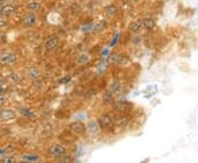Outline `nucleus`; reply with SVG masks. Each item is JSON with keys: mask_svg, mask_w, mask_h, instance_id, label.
<instances>
[{"mask_svg": "<svg viewBox=\"0 0 198 163\" xmlns=\"http://www.w3.org/2000/svg\"><path fill=\"white\" fill-rule=\"evenodd\" d=\"M49 153L51 157H53V158L61 159L66 155V149L61 145H54L50 148Z\"/></svg>", "mask_w": 198, "mask_h": 163, "instance_id": "f257e3e1", "label": "nucleus"}, {"mask_svg": "<svg viewBox=\"0 0 198 163\" xmlns=\"http://www.w3.org/2000/svg\"><path fill=\"white\" fill-rule=\"evenodd\" d=\"M16 55L10 52H0V63L3 65H11L16 62Z\"/></svg>", "mask_w": 198, "mask_h": 163, "instance_id": "f03ea898", "label": "nucleus"}, {"mask_svg": "<svg viewBox=\"0 0 198 163\" xmlns=\"http://www.w3.org/2000/svg\"><path fill=\"white\" fill-rule=\"evenodd\" d=\"M98 124H99V127L100 128H105V129H108V128L112 127L113 124V119L110 115H101L98 119Z\"/></svg>", "mask_w": 198, "mask_h": 163, "instance_id": "7ed1b4c3", "label": "nucleus"}, {"mask_svg": "<svg viewBox=\"0 0 198 163\" xmlns=\"http://www.w3.org/2000/svg\"><path fill=\"white\" fill-rule=\"evenodd\" d=\"M59 43V36L52 35L50 36L49 39L46 40V42H45V49H46L47 51H53V50H55L57 47Z\"/></svg>", "mask_w": 198, "mask_h": 163, "instance_id": "20e7f679", "label": "nucleus"}, {"mask_svg": "<svg viewBox=\"0 0 198 163\" xmlns=\"http://www.w3.org/2000/svg\"><path fill=\"white\" fill-rule=\"evenodd\" d=\"M68 128H70L71 131L74 132L75 135H83L86 130V127L79 121H76V122L71 124L70 126H68Z\"/></svg>", "mask_w": 198, "mask_h": 163, "instance_id": "39448f33", "label": "nucleus"}, {"mask_svg": "<svg viewBox=\"0 0 198 163\" xmlns=\"http://www.w3.org/2000/svg\"><path fill=\"white\" fill-rule=\"evenodd\" d=\"M130 107H131V104L126 100H118L115 104V108L120 110V112H127L130 109Z\"/></svg>", "mask_w": 198, "mask_h": 163, "instance_id": "423d86ee", "label": "nucleus"}, {"mask_svg": "<svg viewBox=\"0 0 198 163\" xmlns=\"http://www.w3.org/2000/svg\"><path fill=\"white\" fill-rule=\"evenodd\" d=\"M99 128H100L99 127V124H98V121H95V120L89 121L87 124V126H86V129H87L91 135L97 133V132L99 131Z\"/></svg>", "mask_w": 198, "mask_h": 163, "instance_id": "0eeeda50", "label": "nucleus"}, {"mask_svg": "<svg viewBox=\"0 0 198 163\" xmlns=\"http://www.w3.org/2000/svg\"><path fill=\"white\" fill-rule=\"evenodd\" d=\"M23 23L26 24V26H34V24L36 23V16L33 12L28 13L23 18Z\"/></svg>", "mask_w": 198, "mask_h": 163, "instance_id": "6e6552de", "label": "nucleus"}, {"mask_svg": "<svg viewBox=\"0 0 198 163\" xmlns=\"http://www.w3.org/2000/svg\"><path fill=\"white\" fill-rule=\"evenodd\" d=\"M143 22H142L141 20H136V21H133L130 26H129V29H130V31L131 32H139L141 31L142 29H143Z\"/></svg>", "mask_w": 198, "mask_h": 163, "instance_id": "1a4fd4ad", "label": "nucleus"}, {"mask_svg": "<svg viewBox=\"0 0 198 163\" xmlns=\"http://www.w3.org/2000/svg\"><path fill=\"white\" fill-rule=\"evenodd\" d=\"M0 118L2 120H11L14 118V112L10 109H2L0 112Z\"/></svg>", "mask_w": 198, "mask_h": 163, "instance_id": "9d476101", "label": "nucleus"}, {"mask_svg": "<svg viewBox=\"0 0 198 163\" xmlns=\"http://www.w3.org/2000/svg\"><path fill=\"white\" fill-rule=\"evenodd\" d=\"M14 12V7L11 5H5L0 8V14L2 16H10Z\"/></svg>", "mask_w": 198, "mask_h": 163, "instance_id": "9b49d317", "label": "nucleus"}, {"mask_svg": "<svg viewBox=\"0 0 198 163\" xmlns=\"http://www.w3.org/2000/svg\"><path fill=\"white\" fill-rule=\"evenodd\" d=\"M142 22H143V26L145 29H147V30H152L155 26V21L152 18L144 19V20H142Z\"/></svg>", "mask_w": 198, "mask_h": 163, "instance_id": "f8f14e48", "label": "nucleus"}, {"mask_svg": "<svg viewBox=\"0 0 198 163\" xmlns=\"http://www.w3.org/2000/svg\"><path fill=\"white\" fill-rule=\"evenodd\" d=\"M113 119V124H116L118 127H124L127 124V119L124 118V117H120V116H117L115 117V118H112Z\"/></svg>", "mask_w": 198, "mask_h": 163, "instance_id": "ddd939ff", "label": "nucleus"}, {"mask_svg": "<svg viewBox=\"0 0 198 163\" xmlns=\"http://www.w3.org/2000/svg\"><path fill=\"white\" fill-rule=\"evenodd\" d=\"M117 8L115 7V6H112V5H110V6H108V7H106L105 8V13L107 14L108 17H115L117 14Z\"/></svg>", "mask_w": 198, "mask_h": 163, "instance_id": "4468645a", "label": "nucleus"}, {"mask_svg": "<svg viewBox=\"0 0 198 163\" xmlns=\"http://www.w3.org/2000/svg\"><path fill=\"white\" fill-rule=\"evenodd\" d=\"M28 9L30 11H32V12H35V11L40 10L41 9V3L38 2V1H31V2L28 3Z\"/></svg>", "mask_w": 198, "mask_h": 163, "instance_id": "2eb2a0df", "label": "nucleus"}, {"mask_svg": "<svg viewBox=\"0 0 198 163\" xmlns=\"http://www.w3.org/2000/svg\"><path fill=\"white\" fill-rule=\"evenodd\" d=\"M22 159H23L24 161H26V162H35V161H39V155L36 154H33V153H29V154H26L22 157Z\"/></svg>", "mask_w": 198, "mask_h": 163, "instance_id": "dca6fc26", "label": "nucleus"}, {"mask_svg": "<svg viewBox=\"0 0 198 163\" xmlns=\"http://www.w3.org/2000/svg\"><path fill=\"white\" fill-rule=\"evenodd\" d=\"M40 74H41V72H40L39 68L36 67H32L29 71V77L31 78V79H36L40 76Z\"/></svg>", "mask_w": 198, "mask_h": 163, "instance_id": "f3484780", "label": "nucleus"}, {"mask_svg": "<svg viewBox=\"0 0 198 163\" xmlns=\"http://www.w3.org/2000/svg\"><path fill=\"white\" fill-rule=\"evenodd\" d=\"M118 57H119V54H117V53L109 54L108 55V63L109 64H117V63H118Z\"/></svg>", "mask_w": 198, "mask_h": 163, "instance_id": "a211bd4d", "label": "nucleus"}, {"mask_svg": "<svg viewBox=\"0 0 198 163\" xmlns=\"http://www.w3.org/2000/svg\"><path fill=\"white\" fill-rule=\"evenodd\" d=\"M20 112L21 115L23 117H26V118H32V117L34 116V114L32 112H30L28 108H21L20 109Z\"/></svg>", "mask_w": 198, "mask_h": 163, "instance_id": "6ab92c4d", "label": "nucleus"}, {"mask_svg": "<svg viewBox=\"0 0 198 163\" xmlns=\"http://www.w3.org/2000/svg\"><path fill=\"white\" fill-rule=\"evenodd\" d=\"M94 28H95V23H94V22H89V23L85 24V26H83L82 31L83 32H90V31H93Z\"/></svg>", "mask_w": 198, "mask_h": 163, "instance_id": "aec40b11", "label": "nucleus"}, {"mask_svg": "<svg viewBox=\"0 0 198 163\" xmlns=\"http://www.w3.org/2000/svg\"><path fill=\"white\" fill-rule=\"evenodd\" d=\"M103 103H105V104L111 103V101H112V99H113L112 93H110V92H108V93H106L105 95H103Z\"/></svg>", "mask_w": 198, "mask_h": 163, "instance_id": "412c9836", "label": "nucleus"}, {"mask_svg": "<svg viewBox=\"0 0 198 163\" xmlns=\"http://www.w3.org/2000/svg\"><path fill=\"white\" fill-rule=\"evenodd\" d=\"M88 60H89V56H88V54H82L77 59V62L80 63V64H85L86 62H88Z\"/></svg>", "mask_w": 198, "mask_h": 163, "instance_id": "4be33fe9", "label": "nucleus"}, {"mask_svg": "<svg viewBox=\"0 0 198 163\" xmlns=\"http://www.w3.org/2000/svg\"><path fill=\"white\" fill-rule=\"evenodd\" d=\"M121 86H120V84H118V83H115L113 84V86L111 87V93H116V94H120L121 93Z\"/></svg>", "mask_w": 198, "mask_h": 163, "instance_id": "5701e85b", "label": "nucleus"}, {"mask_svg": "<svg viewBox=\"0 0 198 163\" xmlns=\"http://www.w3.org/2000/svg\"><path fill=\"white\" fill-rule=\"evenodd\" d=\"M106 26V23L103 22V21H100L99 23L95 24V28H94V30H97V31H101V30H103V28Z\"/></svg>", "mask_w": 198, "mask_h": 163, "instance_id": "b1692460", "label": "nucleus"}, {"mask_svg": "<svg viewBox=\"0 0 198 163\" xmlns=\"http://www.w3.org/2000/svg\"><path fill=\"white\" fill-rule=\"evenodd\" d=\"M70 80H71L70 76H65V77L61 78V79L59 80V83H61V84H67L68 82H70Z\"/></svg>", "mask_w": 198, "mask_h": 163, "instance_id": "393cba45", "label": "nucleus"}, {"mask_svg": "<svg viewBox=\"0 0 198 163\" xmlns=\"http://www.w3.org/2000/svg\"><path fill=\"white\" fill-rule=\"evenodd\" d=\"M119 34H116L115 35V38H113V41H111V43H110V47H115L117 44V42H118V40H119Z\"/></svg>", "mask_w": 198, "mask_h": 163, "instance_id": "a878e982", "label": "nucleus"}, {"mask_svg": "<svg viewBox=\"0 0 198 163\" xmlns=\"http://www.w3.org/2000/svg\"><path fill=\"white\" fill-rule=\"evenodd\" d=\"M108 55H109V49H108V47H106V49L101 52V56H103V57H108Z\"/></svg>", "mask_w": 198, "mask_h": 163, "instance_id": "bb28decb", "label": "nucleus"}, {"mask_svg": "<svg viewBox=\"0 0 198 163\" xmlns=\"http://www.w3.org/2000/svg\"><path fill=\"white\" fill-rule=\"evenodd\" d=\"M3 161H5V162H16V160H14V159L9 158V157H8V158H5V160H3Z\"/></svg>", "mask_w": 198, "mask_h": 163, "instance_id": "cd10ccee", "label": "nucleus"}, {"mask_svg": "<svg viewBox=\"0 0 198 163\" xmlns=\"http://www.w3.org/2000/svg\"><path fill=\"white\" fill-rule=\"evenodd\" d=\"M5 103H6V97H3V96H0V106H1V105H3Z\"/></svg>", "mask_w": 198, "mask_h": 163, "instance_id": "c85d7f7f", "label": "nucleus"}, {"mask_svg": "<svg viewBox=\"0 0 198 163\" xmlns=\"http://www.w3.org/2000/svg\"><path fill=\"white\" fill-rule=\"evenodd\" d=\"M6 21H3L2 19H0V28H2V26H6Z\"/></svg>", "mask_w": 198, "mask_h": 163, "instance_id": "c756f323", "label": "nucleus"}, {"mask_svg": "<svg viewBox=\"0 0 198 163\" xmlns=\"http://www.w3.org/2000/svg\"><path fill=\"white\" fill-rule=\"evenodd\" d=\"M2 155H5V150L0 149V157H2Z\"/></svg>", "mask_w": 198, "mask_h": 163, "instance_id": "7c9ffc66", "label": "nucleus"}, {"mask_svg": "<svg viewBox=\"0 0 198 163\" xmlns=\"http://www.w3.org/2000/svg\"><path fill=\"white\" fill-rule=\"evenodd\" d=\"M5 1H7V0H0V2H5Z\"/></svg>", "mask_w": 198, "mask_h": 163, "instance_id": "2f4dec72", "label": "nucleus"}, {"mask_svg": "<svg viewBox=\"0 0 198 163\" xmlns=\"http://www.w3.org/2000/svg\"><path fill=\"white\" fill-rule=\"evenodd\" d=\"M2 93V88H0V94Z\"/></svg>", "mask_w": 198, "mask_h": 163, "instance_id": "473e14b6", "label": "nucleus"}, {"mask_svg": "<svg viewBox=\"0 0 198 163\" xmlns=\"http://www.w3.org/2000/svg\"><path fill=\"white\" fill-rule=\"evenodd\" d=\"M1 83H2V80H1V79H0V84H1Z\"/></svg>", "mask_w": 198, "mask_h": 163, "instance_id": "72a5a7b5", "label": "nucleus"}]
</instances>
